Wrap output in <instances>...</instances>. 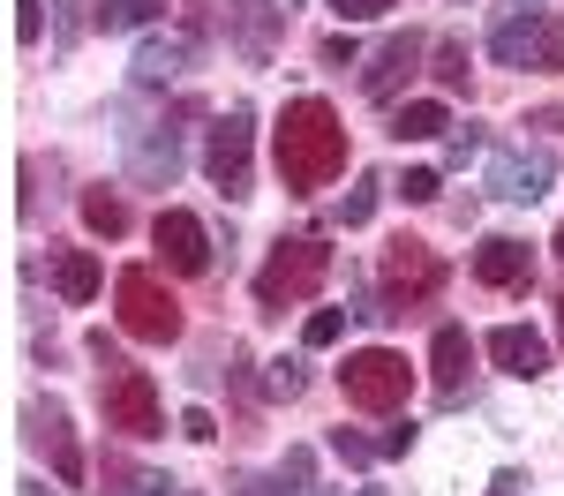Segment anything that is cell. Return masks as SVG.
Wrapping results in <instances>:
<instances>
[{"instance_id":"cell-1","label":"cell","mask_w":564,"mask_h":496,"mask_svg":"<svg viewBox=\"0 0 564 496\" xmlns=\"http://www.w3.org/2000/svg\"><path fill=\"white\" fill-rule=\"evenodd\" d=\"M271 158H279V180L294 196H316L347 174V129L324 98H286L279 106V129H271Z\"/></svg>"},{"instance_id":"cell-2","label":"cell","mask_w":564,"mask_h":496,"mask_svg":"<svg viewBox=\"0 0 564 496\" xmlns=\"http://www.w3.org/2000/svg\"><path fill=\"white\" fill-rule=\"evenodd\" d=\"M90 361H98V406H106V429H121V437H135V444L166 437V406H159L151 368L121 361L106 339H90Z\"/></svg>"},{"instance_id":"cell-3","label":"cell","mask_w":564,"mask_h":496,"mask_svg":"<svg viewBox=\"0 0 564 496\" xmlns=\"http://www.w3.org/2000/svg\"><path fill=\"white\" fill-rule=\"evenodd\" d=\"M324 278H332V249H324L316 233H294V241H279V249L263 256V271H257V301L279 316V309H294V301H308Z\"/></svg>"},{"instance_id":"cell-4","label":"cell","mask_w":564,"mask_h":496,"mask_svg":"<svg viewBox=\"0 0 564 496\" xmlns=\"http://www.w3.org/2000/svg\"><path fill=\"white\" fill-rule=\"evenodd\" d=\"M113 316H121V331L143 339V346H174L181 339V301L159 286V271H143V264H129L113 278Z\"/></svg>"},{"instance_id":"cell-5","label":"cell","mask_w":564,"mask_h":496,"mask_svg":"<svg viewBox=\"0 0 564 496\" xmlns=\"http://www.w3.org/2000/svg\"><path fill=\"white\" fill-rule=\"evenodd\" d=\"M339 392L361 414H391V406H406V392H414V368H406V354H391V346H361V354L339 361Z\"/></svg>"},{"instance_id":"cell-6","label":"cell","mask_w":564,"mask_h":496,"mask_svg":"<svg viewBox=\"0 0 564 496\" xmlns=\"http://www.w3.org/2000/svg\"><path fill=\"white\" fill-rule=\"evenodd\" d=\"M204 174L226 188V196H249V174H257V113L249 106H226L204 135Z\"/></svg>"},{"instance_id":"cell-7","label":"cell","mask_w":564,"mask_h":496,"mask_svg":"<svg viewBox=\"0 0 564 496\" xmlns=\"http://www.w3.org/2000/svg\"><path fill=\"white\" fill-rule=\"evenodd\" d=\"M286 8L279 0H196V31H226V45H241L249 60H271Z\"/></svg>"},{"instance_id":"cell-8","label":"cell","mask_w":564,"mask_h":496,"mask_svg":"<svg viewBox=\"0 0 564 496\" xmlns=\"http://www.w3.org/2000/svg\"><path fill=\"white\" fill-rule=\"evenodd\" d=\"M489 53H497L505 68H542V76H557L564 68V31L550 15H512V23L489 31Z\"/></svg>"},{"instance_id":"cell-9","label":"cell","mask_w":564,"mask_h":496,"mask_svg":"<svg viewBox=\"0 0 564 496\" xmlns=\"http://www.w3.org/2000/svg\"><path fill=\"white\" fill-rule=\"evenodd\" d=\"M436 286H444V264H436L422 241H406V233H399V241L384 249V309L391 316L414 309V301H430Z\"/></svg>"},{"instance_id":"cell-10","label":"cell","mask_w":564,"mask_h":496,"mask_svg":"<svg viewBox=\"0 0 564 496\" xmlns=\"http://www.w3.org/2000/svg\"><path fill=\"white\" fill-rule=\"evenodd\" d=\"M430 53H436V45L422 38V31H391V38L377 45V60L361 68V98H369V106H391V98H399V84H406Z\"/></svg>"},{"instance_id":"cell-11","label":"cell","mask_w":564,"mask_h":496,"mask_svg":"<svg viewBox=\"0 0 564 496\" xmlns=\"http://www.w3.org/2000/svg\"><path fill=\"white\" fill-rule=\"evenodd\" d=\"M23 421H31V444L53 459V482L76 489V482H84V451H76V429H68V406H61V399H31Z\"/></svg>"},{"instance_id":"cell-12","label":"cell","mask_w":564,"mask_h":496,"mask_svg":"<svg viewBox=\"0 0 564 496\" xmlns=\"http://www.w3.org/2000/svg\"><path fill=\"white\" fill-rule=\"evenodd\" d=\"M151 241H159V264L181 271V278L212 271V233H204V219H196V211H159Z\"/></svg>"},{"instance_id":"cell-13","label":"cell","mask_w":564,"mask_h":496,"mask_svg":"<svg viewBox=\"0 0 564 496\" xmlns=\"http://www.w3.org/2000/svg\"><path fill=\"white\" fill-rule=\"evenodd\" d=\"M550 180H557L550 151H497L489 158V196H505V203H534Z\"/></svg>"},{"instance_id":"cell-14","label":"cell","mask_w":564,"mask_h":496,"mask_svg":"<svg viewBox=\"0 0 564 496\" xmlns=\"http://www.w3.org/2000/svg\"><path fill=\"white\" fill-rule=\"evenodd\" d=\"M481 354L497 361L505 376H520V384H534V376H550V346L527 331V323H497L489 339H481Z\"/></svg>"},{"instance_id":"cell-15","label":"cell","mask_w":564,"mask_h":496,"mask_svg":"<svg viewBox=\"0 0 564 496\" xmlns=\"http://www.w3.org/2000/svg\"><path fill=\"white\" fill-rule=\"evenodd\" d=\"M475 278H481V286H527V278H534V256H527V241H512V233H481Z\"/></svg>"},{"instance_id":"cell-16","label":"cell","mask_w":564,"mask_h":496,"mask_svg":"<svg viewBox=\"0 0 564 496\" xmlns=\"http://www.w3.org/2000/svg\"><path fill=\"white\" fill-rule=\"evenodd\" d=\"M467 368H475V339H467L459 323H436V339H430L436 392H444V399H459V392H467Z\"/></svg>"},{"instance_id":"cell-17","label":"cell","mask_w":564,"mask_h":496,"mask_svg":"<svg viewBox=\"0 0 564 496\" xmlns=\"http://www.w3.org/2000/svg\"><path fill=\"white\" fill-rule=\"evenodd\" d=\"M53 286H61V301H68V309H84V301H98L106 271H98L90 249H61V256H53Z\"/></svg>"},{"instance_id":"cell-18","label":"cell","mask_w":564,"mask_h":496,"mask_svg":"<svg viewBox=\"0 0 564 496\" xmlns=\"http://www.w3.org/2000/svg\"><path fill=\"white\" fill-rule=\"evenodd\" d=\"M135 180H151V188H174V174H181V129H151V143H135Z\"/></svg>"},{"instance_id":"cell-19","label":"cell","mask_w":564,"mask_h":496,"mask_svg":"<svg viewBox=\"0 0 564 496\" xmlns=\"http://www.w3.org/2000/svg\"><path fill=\"white\" fill-rule=\"evenodd\" d=\"M188 68V38H143L135 45V84H174Z\"/></svg>"},{"instance_id":"cell-20","label":"cell","mask_w":564,"mask_h":496,"mask_svg":"<svg viewBox=\"0 0 564 496\" xmlns=\"http://www.w3.org/2000/svg\"><path fill=\"white\" fill-rule=\"evenodd\" d=\"M444 129H452V113H444L436 98H406V106L391 113V135H399V143H430V135H444Z\"/></svg>"},{"instance_id":"cell-21","label":"cell","mask_w":564,"mask_h":496,"mask_svg":"<svg viewBox=\"0 0 564 496\" xmlns=\"http://www.w3.org/2000/svg\"><path fill=\"white\" fill-rule=\"evenodd\" d=\"M84 225L113 241V233H129V203H121L113 188H84Z\"/></svg>"},{"instance_id":"cell-22","label":"cell","mask_w":564,"mask_h":496,"mask_svg":"<svg viewBox=\"0 0 564 496\" xmlns=\"http://www.w3.org/2000/svg\"><path fill=\"white\" fill-rule=\"evenodd\" d=\"M302 392H308V368L294 354H279L271 368H263V399H302Z\"/></svg>"},{"instance_id":"cell-23","label":"cell","mask_w":564,"mask_h":496,"mask_svg":"<svg viewBox=\"0 0 564 496\" xmlns=\"http://www.w3.org/2000/svg\"><path fill=\"white\" fill-rule=\"evenodd\" d=\"M159 8H166V0H106V8H98V23H106V31H143Z\"/></svg>"},{"instance_id":"cell-24","label":"cell","mask_w":564,"mask_h":496,"mask_svg":"<svg viewBox=\"0 0 564 496\" xmlns=\"http://www.w3.org/2000/svg\"><path fill=\"white\" fill-rule=\"evenodd\" d=\"M377 188H384V180L361 174V180L347 188V203H339V219H347V225H369V211H377Z\"/></svg>"},{"instance_id":"cell-25","label":"cell","mask_w":564,"mask_h":496,"mask_svg":"<svg viewBox=\"0 0 564 496\" xmlns=\"http://www.w3.org/2000/svg\"><path fill=\"white\" fill-rule=\"evenodd\" d=\"M436 76H444V90H467V45L459 38H436Z\"/></svg>"},{"instance_id":"cell-26","label":"cell","mask_w":564,"mask_h":496,"mask_svg":"<svg viewBox=\"0 0 564 496\" xmlns=\"http://www.w3.org/2000/svg\"><path fill=\"white\" fill-rule=\"evenodd\" d=\"M332 451H339L347 466H377V459H384V444H369V437H354V429H332Z\"/></svg>"},{"instance_id":"cell-27","label":"cell","mask_w":564,"mask_h":496,"mask_svg":"<svg viewBox=\"0 0 564 496\" xmlns=\"http://www.w3.org/2000/svg\"><path fill=\"white\" fill-rule=\"evenodd\" d=\"M339 331H347V316H339V309H316V316L302 323V339H308V346H339Z\"/></svg>"},{"instance_id":"cell-28","label":"cell","mask_w":564,"mask_h":496,"mask_svg":"<svg viewBox=\"0 0 564 496\" xmlns=\"http://www.w3.org/2000/svg\"><path fill=\"white\" fill-rule=\"evenodd\" d=\"M436 188H444V180H436L430 166H414V174L399 180V196H406V203H436Z\"/></svg>"},{"instance_id":"cell-29","label":"cell","mask_w":564,"mask_h":496,"mask_svg":"<svg viewBox=\"0 0 564 496\" xmlns=\"http://www.w3.org/2000/svg\"><path fill=\"white\" fill-rule=\"evenodd\" d=\"M39 8H45V0H15V38H23V45H39V31H45Z\"/></svg>"},{"instance_id":"cell-30","label":"cell","mask_w":564,"mask_h":496,"mask_svg":"<svg viewBox=\"0 0 564 496\" xmlns=\"http://www.w3.org/2000/svg\"><path fill=\"white\" fill-rule=\"evenodd\" d=\"M332 8H339V23H369V15H384L399 0H332Z\"/></svg>"},{"instance_id":"cell-31","label":"cell","mask_w":564,"mask_h":496,"mask_svg":"<svg viewBox=\"0 0 564 496\" xmlns=\"http://www.w3.org/2000/svg\"><path fill=\"white\" fill-rule=\"evenodd\" d=\"M181 437H196V444H212V437H218V421L204 414V406H188V414H181Z\"/></svg>"},{"instance_id":"cell-32","label":"cell","mask_w":564,"mask_h":496,"mask_svg":"<svg viewBox=\"0 0 564 496\" xmlns=\"http://www.w3.org/2000/svg\"><path fill=\"white\" fill-rule=\"evenodd\" d=\"M475 151H481V129H459V135H452V143H444V158H452V166H467Z\"/></svg>"},{"instance_id":"cell-33","label":"cell","mask_w":564,"mask_h":496,"mask_svg":"<svg viewBox=\"0 0 564 496\" xmlns=\"http://www.w3.org/2000/svg\"><path fill=\"white\" fill-rule=\"evenodd\" d=\"M61 38H84V0H61Z\"/></svg>"},{"instance_id":"cell-34","label":"cell","mask_w":564,"mask_h":496,"mask_svg":"<svg viewBox=\"0 0 564 496\" xmlns=\"http://www.w3.org/2000/svg\"><path fill=\"white\" fill-rule=\"evenodd\" d=\"M512 15H542V0H497V23H512Z\"/></svg>"},{"instance_id":"cell-35","label":"cell","mask_w":564,"mask_h":496,"mask_svg":"<svg viewBox=\"0 0 564 496\" xmlns=\"http://www.w3.org/2000/svg\"><path fill=\"white\" fill-rule=\"evenodd\" d=\"M234 496H294V489H286L279 474H271V482H241V489H234Z\"/></svg>"},{"instance_id":"cell-36","label":"cell","mask_w":564,"mask_h":496,"mask_svg":"<svg viewBox=\"0 0 564 496\" xmlns=\"http://www.w3.org/2000/svg\"><path fill=\"white\" fill-rule=\"evenodd\" d=\"M135 496H174V482L166 474H135Z\"/></svg>"},{"instance_id":"cell-37","label":"cell","mask_w":564,"mask_h":496,"mask_svg":"<svg viewBox=\"0 0 564 496\" xmlns=\"http://www.w3.org/2000/svg\"><path fill=\"white\" fill-rule=\"evenodd\" d=\"M520 489V474H497V482H489V496H512Z\"/></svg>"},{"instance_id":"cell-38","label":"cell","mask_w":564,"mask_h":496,"mask_svg":"<svg viewBox=\"0 0 564 496\" xmlns=\"http://www.w3.org/2000/svg\"><path fill=\"white\" fill-rule=\"evenodd\" d=\"M557 264H564V225H557Z\"/></svg>"},{"instance_id":"cell-39","label":"cell","mask_w":564,"mask_h":496,"mask_svg":"<svg viewBox=\"0 0 564 496\" xmlns=\"http://www.w3.org/2000/svg\"><path fill=\"white\" fill-rule=\"evenodd\" d=\"M557 339H564V301H557Z\"/></svg>"},{"instance_id":"cell-40","label":"cell","mask_w":564,"mask_h":496,"mask_svg":"<svg viewBox=\"0 0 564 496\" xmlns=\"http://www.w3.org/2000/svg\"><path fill=\"white\" fill-rule=\"evenodd\" d=\"M308 496H339V489H308Z\"/></svg>"},{"instance_id":"cell-41","label":"cell","mask_w":564,"mask_h":496,"mask_svg":"<svg viewBox=\"0 0 564 496\" xmlns=\"http://www.w3.org/2000/svg\"><path fill=\"white\" fill-rule=\"evenodd\" d=\"M361 496H384V489H361Z\"/></svg>"}]
</instances>
